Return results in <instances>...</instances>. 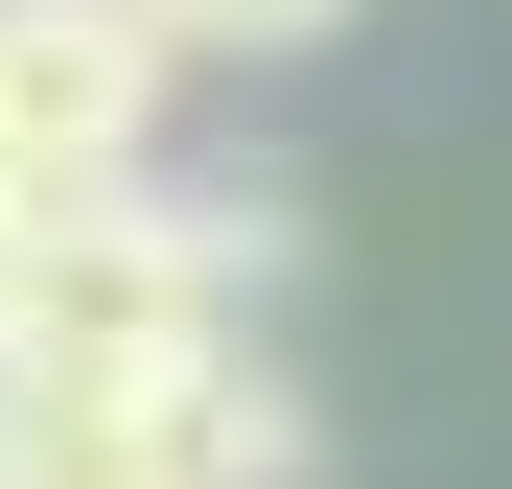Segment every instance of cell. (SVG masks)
<instances>
[{"mask_svg":"<svg viewBox=\"0 0 512 489\" xmlns=\"http://www.w3.org/2000/svg\"><path fill=\"white\" fill-rule=\"evenodd\" d=\"M0 489H303V396L256 373V350L0 373Z\"/></svg>","mask_w":512,"mask_h":489,"instance_id":"cell-1","label":"cell"},{"mask_svg":"<svg viewBox=\"0 0 512 489\" xmlns=\"http://www.w3.org/2000/svg\"><path fill=\"white\" fill-rule=\"evenodd\" d=\"M163 94H187V47H163L140 0H0V210L117 187L163 140Z\"/></svg>","mask_w":512,"mask_h":489,"instance_id":"cell-2","label":"cell"},{"mask_svg":"<svg viewBox=\"0 0 512 489\" xmlns=\"http://www.w3.org/2000/svg\"><path fill=\"white\" fill-rule=\"evenodd\" d=\"M140 24L187 47V70H280V47H326V24H350V0H140Z\"/></svg>","mask_w":512,"mask_h":489,"instance_id":"cell-3","label":"cell"}]
</instances>
